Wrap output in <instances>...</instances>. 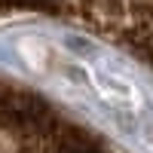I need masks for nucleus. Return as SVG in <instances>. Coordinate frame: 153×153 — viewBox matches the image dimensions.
<instances>
[{
  "label": "nucleus",
  "mask_w": 153,
  "mask_h": 153,
  "mask_svg": "<svg viewBox=\"0 0 153 153\" xmlns=\"http://www.w3.org/2000/svg\"><path fill=\"white\" fill-rule=\"evenodd\" d=\"M89 80H92L95 92L104 98L113 110L126 113V117H135V113L141 110V95H138V89L126 80L123 74L107 71V68H89Z\"/></svg>",
  "instance_id": "f257e3e1"
}]
</instances>
